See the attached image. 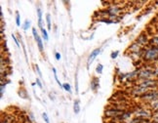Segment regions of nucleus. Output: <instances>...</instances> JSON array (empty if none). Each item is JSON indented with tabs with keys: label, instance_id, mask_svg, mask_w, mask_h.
Returning <instances> with one entry per match:
<instances>
[{
	"label": "nucleus",
	"instance_id": "1",
	"mask_svg": "<svg viewBox=\"0 0 158 123\" xmlns=\"http://www.w3.org/2000/svg\"><path fill=\"white\" fill-rule=\"evenodd\" d=\"M143 57L145 61H148V62L156 61V60H158V51L156 50L155 47L151 45L149 48L144 50Z\"/></svg>",
	"mask_w": 158,
	"mask_h": 123
},
{
	"label": "nucleus",
	"instance_id": "2",
	"mask_svg": "<svg viewBox=\"0 0 158 123\" xmlns=\"http://www.w3.org/2000/svg\"><path fill=\"white\" fill-rule=\"evenodd\" d=\"M124 111H125V110L121 109H106L105 115L106 116V117L115 118V117H117L118 115L122 114Z\"/></svg>",
	"mask_w": 158,
	"mask_h": 123
},
{
	"label": "nucleus",
	"instance_id": "3",
	"mask_svg": "<svg viewBox=\"0 0 158 123\" xmlns=\"http://www.w3.org/2000/svg\"><path fill=\"white\" fill-rule=\"evenodd\" d=\"M32 34H33V36H34V39H35L36 43H37V46H38V48H39V51L42 53L43 50H44L43 41H42V38H41L40 35L38 34V32H37L36 27H33L32 28Z\"/></svg>",
	"mask_w": 158,
	"mask_h": 123
},
{
	"label": "nucleus",
	"instance_id": "4",
	"mask_svg": "<svg viewBox=\"0 0 158 123\" xmlns=\"http://www.w3.org/2000/svg\"><path fill=\"white\" fill-rule=\"evenodd\" d=\"M154 75V70H151V69H143V70H140L138 74V78H141V79H150V77Z\"/></svg>",
	"mask_w": 158,
	"mask_h": 123
},
{
	"label": "nucleus",
	"instance_id": "5",
	"mask_svg": "<svg viewBox=\"0 0 158 123\" xmlns=\"http://www.w3.org/2000/svg\"><path fill=\"white\" fill-rule=\"evenodd\" d=\"M157 85V81L152 80V79H145L143 82H141L140 86L145 88V89H148V88H153Z\"/></svg>",
	"mask_w": 158,
	"mask_h": 123
},
{
	"label": "nucleus",
	"instance_id": "6",
	"mask_svg": "<svg viewBox=\"0 0 158 123\" xmlns=\"http://www.w3.org/2000/svg\"><path fill=\"white\" fill-rule=\"evenodd\" d=\"M141 99L144 100H155L158 98V92L157 91H151V92H147L144 94L143 96H141Z\"/></svg>",
	"mask_w": 158,
	"mask_h": 123
},
{
	"label": "nucleus",
	"instance_id": "7",
	"mask_svg": "<svg viewBox=\"0 0 158 123\" xmlns=\"http://www.w3.org/2000/svg\"><path fill=\"white\" fill-rule=\"evenodd\" d=\"M101 48H97V49H95L94 51H92V53L90 54V56H89V58H88V61H87V65H90L92 63L94 62V60L97 58V56L100 54L101 53Z\"/></svg>",
	"mask_w": 158,
	"mask_h": 123
},
{
	"label": "nucleus",
	"instance_id": "8",
	"mask_svg": "<svg viewBox=\"0 0 158 123\" xmlns=\"http://www.w3.org/2000/svg\"><path fill=\"white\" fill-rule=\"evenodd\" d=\"M147 42H148V39H147V34L141 33V34H140V36L137 38V43L140 44L141 46L145 45V44H147Z\"/></svg>",
	"mask_w": 158,
	"mask_h": 123
},
{
	"label": "nucleus",
	"instance_id": "9",
	"mask_svg": "<svg viewBox=\"0 0 158 123\" xmlns=\"http://www.w3.org/2000/svg\"><path fill=\"white\" fill-rule=\"evenodd\" d=\"M99 87H100V79L96 76L92 77V80H91V89L93 91H97Z\"/></svg>",
	"mask_w": 158,
	"mask_h": 123
},
{
	"label": "nucleus",
	"instance_id": "10",
	"mask_svg": "<svg viewBox=\"0 0 158 123\" xmlns=\"http://www.w3.org/2000/svg\"><path fill=\"white\" fill-rule=\"evenodd\" d=\"M136 114L139 115V116H141V117H148V116H150V113L147 111V110H145L144 109H139L136 110Z\"/></svg>",
	"mask_w": 158,
	"mask_h": 123
},
{
	"label": "nucleus",
	"instance_id": "11",
	"mask_svg": "<svg viewBox=\"0 0 158 123\" xmlns=\"http://www.w3.org/2000/svg\"><path fill=\"white\" fill-rule=\"evenodd\" d=\"M129 50H130L132 53H138V52L141 51L143 49H141V46L140 45V44L135 42V43H133L130 47H129Z\"/></svg>",
	"mask_w": 158,
	"mask_h": 123
},
{
	"label": "nucleus",
	"instance_id": "12",
	"mask_svg": "<svg viewBox=\"0 0 158 123\" xmlns=\"http://www.w3.org/2000/svg\"><path fill=\"white\" fill-rule=\"evenodd\" d=\"M37 11V17H38V27H40V29L43 27V24H42V11L39 7H37L36 9Z\"/></svg>",
	"mask_w": 158,
	"mask_h": 123
},
{
	"label": "nucleus",
	"instance_id": "13",
	"mask_svg": "<svg viewBox=\"0 0 158 123\" xmlns=\"http://www.w3.org/2000/svg\"><path fill=\"white\" fill-rule=\"evenodd\" d=\"M73 111L75 114H78L80 112V105H79V101L76 100L74 101V104H73Z\"/></svg>",
	"mask_w": 158,
	"mask_h": 123
},
{
	"label": "nucleus",
	"instance_id": "14",
	"mask_svg": "<svg viewBox=\"0 0 158 123\" xmlns=\"http://www.w3.org/2000/svg\"><path fill=\"white\" fill-rule=\"evenodd\" d=\"M41 32H42V38L45 40V41H48L49 40V36H48V32L45 28H41Z\"/></svg>",
	"mask_w": 158,
	"mask_h": 123
},
{
	"label": "nucleus",
	"instance_id": "15",
	"mask_svg": "<svg viewBox=\"0 0 158 123\" xmlns=\"http://www.w3.org/2000/svg\"><path fill=\"white\" fill-rule=\"evenodd\" d=\"M149 43L152 46H158V36H154L153 38H151L149 40Z\"/></svg>",
	"mask_w": 158,
	"mask_h": 123
},
{
	"label": "nucleus",
	"instance_id": "16",
	"mask_svg": "<svg viewBox=\"0 0 158 123\" xmlns=\"http://www.w3.org/2000/svg\"><path fill=\"white\" fill-rule=\"evenodd\" d=\"M30 26H31V23H30V21L26 20V21H24V24H23V28H24V30H27L28 28H30Z\"/></svg>",
	"mask_w": 158,
	"mask_h": 123
},
{
	"label": "nucleus",
	"instance_id": "17",
	"mask_svg": "<svg viewBox=\"0 0 158 123\" xmlns=\"http://www.w3.org/2000/svg\"><path fill=\"white\" fill-rule=\"evenodd\" d=\"M53 69V72H54V76H55V79H56V81H57V83L59 84V86L60 87H62V88H64V85H62L61 82H60V80L58 79V76H57V70H56V68H52Z\"/></svg>",
	"mask_w": 158,
	"mask_h": 123
},
{
	"label": "nucleus",
	"instance_id": "18",
	"mask_svg": "<svg viewBox=\"0 0 158 123\" xmlns=\"http://www.w3.org/2000/svg\"><path fill=\"white\" fill-rule=\"evenodd\" d=\"M46 22H47V26H48V29H51L52 24H51V16L49 14L46 15Z\"/></svg>",
	"mask_w": 158,
	"mask_h": 123
},
{
	"label": "nucleus",
	"instance_id": "19",
	"mask_svg": "<svg viewBox=\"0 0 158 123\" xmlns=\"http://www.w3.org/2000/svg\"><path fill=\"white\" fill-rule=\"evenodd\" d=\"M19 95L21 96V98H24V99H27V91L24 89H21L19 91Z\"/></svg>",
	"mask_w": 158,
	"mask_h": 123
},
{
	"label": "nucleus",
	"instance_id": "20",
	"mask_svg": "<svg viewBox=\"0 0 158 123\" xmlns=\"http://www.w3.org/2000/svg\"><path fill=\"white\" fill-rule=\"evenodd\" d=\"M103 65L102 64H98L97 68H96V72H97V73H99V74L103 73Z\"/></svg>",
	"mask_w": 158,
	"mask_h": 123
},
{
	"label": "nucleus",
	"instance_id": "21",
	"mask_svg": "<svg viewBox=\"0 0 158 123\" xmlns=\"http://www.w3.org/2000/svg\"><path fill=\"white\" fill-rule=\"evenodd\" d=\"M100 22H102V23H106V24H114V23H116V22H114V21H110L109 19H106V18H103V19H100L99 20Z\"/></svg>",
	"mask_w": 158,
	"mask_h": 123
},
{
	"label": "nucleus",
	"instance_id": "22",
	"mask_svg": "<svg viewBox=\"0 0 158 123\" xmlns=\"http://www.w3.org/2000/svg\"><path fill=\"white\" fill-rule=\"evenodd\" d=\"M16 24H17L18 27H21V17H20L19 12L16 13Z\"/></svg>",
	"mask_w": 158,
	"mask_h": 123
},
{
	"label": "nucleus",
	"instance_id": "23",
	"mask_svg": "<svg viewBox=\"0 0 158 123\" xmlns=\"http://www.w3.org/2000/svg\"><path fill=\"white\" fill-rule=\"evenodd\" d=\"M62 85H64V89L66 91V92L71 93V87H70V85H69L68 83H65V84H62Z\"/></svg>",
	"mask_w": 158,
	"mask_h": 123
},
{
	"label": "nucleus",
	"instance_id": "24",
	"mask_svg": "<svg viewBox=\"0 0 158 123\" xmlns=\"http://www.w3.org/2000/svg\"><path fill=\"white\" fill-rule=\"evenodd\" d=\"M42 117H43V119H44V121H45L46 123H50V119H49V116H48V114H47L46 112H43L42 113Z\"/></svg>",
	"mask_w": 158,
	"mask_h": 123
},
{
	"label": "nucleus",
	"instance_id": "25",
	"mask_svg": "<svg viewBox=\"0 0 158 123\" xmlns=\"http://www.w3.org/2000/svg\"><path fill=\"white\" fill-rule=\"evenodd\" d=\"M6 84H4V82H1V89H0V93H1V97H3V94H4Z\"/></svg>",
	"mask_w": 158,
	"mask_h": 123
},
{
	"label": "nucleus",
	"instance_id": "26",
	"mask_svg": "<svg viewBox=\"0 0 158 123\" xmlns=\"http://www.w3.org/2000/svg\"><path fill=\"white\" fill-rule=\"evenodd\" d=\"M118 54H119V51L112 52V53H111V55H110V57H111V59H116V58H117Z\"/></svg>",
	"mask_w": 158,
	"mask_h": 123
},
{
	"label": "nucleus",
	"instance_id": "27",
	"mask_svg": "<svg viewBox=\"0 0 158 123\" xmlns=\"http://www.w3.org/2000/svg\"><path fill=\"white\" fill-rule=\"evenodd\" d=\"M152 109H153L154 111L158 113V102H156V103L153 104V105H152Z\"/></svg>",
	"mask_w": 158,
	"mask_h": 123
},
{
	"label": "nucleus",
	"instance_id": "28",
	"mask_svg": "<svg viewBox=\"0 0 158 123\" xmlns=\"http://www.w3.org/2000/svg\"><path fill=\"white\" fill-rule=\"evenodd\" d=\"M75 92L78 93V82H77V73L75 74Z\"/></svg>",
	"mask_w": 158,
	"mask_h": 123
},
{
	"label": "nucleus",
	"instance_id": "29",
	"mask_svg": "<svg viewBox=\"0 0 158 123\" xmlns=\"http://www.w3.org/2000/svg\"><path fill=\"white\" fill-rule=\"evenodd\" d=\"M12 38H13V40L15 41V43H16V45H17L18 47H20V43H19V41L18 39L16 38V36H15V34H12Z\"/></svg>",
	"mask_w": 158,
	"mask_h": 123
},
{
	"label": "nucleus",
	"instance_id": "30",
	"mask_svg": "<svg viewBox=\"0 0 158 123\" xmlns=\"http://www.w3.org/2000/svg\"><path fill=\"white\" fill-rule=\"evenodd\" d=\"M36 84L37 85H38V86H39V88H40V89H42V88H43V86H42V83H41V81H40V79H39V78H36Z\"/></svg>",
	"mask_w": 158,
	"mask_h": 123
},
{
	"label": "nucleus",
	"instance_id": "31",
	"mask_svg": "<svg viewBox=\"0 0 158 123\" xmlns=\"http://www.w3.org/2000/svg\"><path fill=\"white\" fill-rule=\"evenodd\" d=\"M35 69H36V71H37V73H38V75L41 77L42 76V73H41V70H40V68H39V67L37 65H35Z\"/></svg>",
	"mask_w": 158,
	"mask_h": 123
},
{
	"label": "nucleus",
	"instance_id": "32",
	"mask_svg": "<svg viewBox=\"0 0 158 123\" xmlns=\"http://www.w3.org/2000/svg\"><path fill=\"white\" fill-rule=\"evenodd\" d=\"M124 78H126V73H120V74H119V80H120V81L123 80Z\"/></svg>",
	"mask_w": 158,
	"mask_h": 123
},
{
	"label": "nucleus",
	"instance_id": "33",
	"mask_svg": "<svg viewBox=\"0 0 158 123\" xmlns=\"http://www.w3.org/2000/svg\"><path fill=\"white\" fill-rule=\"evenodd\" d=\"M28 117H29V119H30L31 121H34V115H33L32 112H29V113H28Z\"/></svg>",
	"mask_w": 158,
	"mask_h": 123
},
{
	"label": "nucleus",
	"instance_id": "34",
	"mask_svg": "<svg viewBox=\"0 0 158 123\" xmlns=\"http://www.w3.org/2000/svg\"><path fill=\"white\" fill-rule=\"evenodd\" d=\"M55 57H56V60H58V61L61 60V54H60V53H56Z\"/></svg>",
	"mask_w": 158,
	"mask_h": 123
},
{
	"label": "nucleus",
	"instance_id": "35",
	"mask_svg": "<svg viewBox=\"0 0 158 123\" xmlns=\"http://www.w3.org/2000/svg\"><path fill=\"white\" fill-rule=\"evenodd\" d=\"M154 75H156V76H158V67L154 69Z\"/></svg>",
	"mask_w": 158,
	"mask_h": 123
},
{
	"label": "nucleus",
	"instance_id": "36",
	"mask_svg": "<svg viewBox=\"0 0 158 123\" xmlns=\"http://www.w3.org/2000/svg\"><path fill=\"white\" fill-rule=\"evenodd\" d=\"M153 118H154V122H157L158 123V115H155Z\"/></svg>",
	"mask_w": 158,
	"mask_h": 123
}]
</instances>
